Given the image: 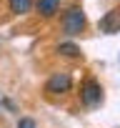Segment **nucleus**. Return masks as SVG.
Returning a JSON list of instances; mask_svg holds the SVG:
<instances>
[{"mask_svg": "<svg viewBox=\"0 0 120 128\" xmlns=\"http://www.w3.org/2000/svg\"><path fill=\"white\" fill-rule=\"evenodd\" d=\"M60 25H63V30H65L70 38L80 35V33L85 30V25H88L85 10H83L80 5H73V8H68V10L63 13V20H60Z\"/></svg>", "mask_w": 120, "mask_h": 128, "instance_id": "1", "label": "nucleus"}, {"mask_svg": "<svg viewBox=\"0 0 120 128\" xmlns=\"http://www.w3.org/2000/svg\"><path fill=\"white\" fill-rule=\"evenodd\" d=\"M70 88H73V76L68 70L53 73L48 78V83H45V93L48 96H65V93H70Z\"/></svg>", "mask_w": 120, "mask_h": 128, "instance_id": "2", "label": "nucleus"}, {"mask_svg": "<svg viewBox=\"0 0 120 128\" xmlns=\"http://www.w3.org/2000/svg\"><path fill=\"white\" fill-rule=\"evenodd\" d=\"M80 100L88 106V108H95L103 103V86L95 80V78H85L83 86H80Z\"/></svg>", "mask_w": 120, "mask_h": 128, "instance_id": "3", "label": "nucleus"}, {"mask_svg": "<svg viewBox=\"0 0 120 128\" xmlns=\"http://www.w3.org/2000/svg\"><path fill=\"white\" fill-rule=\"evenodd\" d=\"M100 33L105 35H113V33H120V10H108L103 18H100Z\"/></svg>", "mask_w": 120, "mask_h": 128, "instance_id": "4", "label": "nucleus"}, {"mask_svg": "<svg viewBox=\"0 0 120 128\" xmlns=\"http://www.w3.org/2000/svg\"><path fill=\"white\" fill-rule=\"evenodd\" d=\"M35 10L43 18H53L60 10V0H35Z\"/></svg>", "mask_w": 120, "mask_h": 128, "instance_id": "5", "label": "nucleus"}, {"mask_svg": "<svg viewBox=\"0 0 120 128\" xmlns=\"http://www.w3.org/2000/svg\"><path fill=\"white\" fill-rule=\"evenodd\" d=\"M33 0H8V8H10V13L13 15H25V13H30L33 10Z\"/></svg>", "mask_w": 120, "mask_h": 128, "instance_id": "6", "label": "nucleus"}, {"mask_svg": "<svg viewBox=\"0 0 120 128\" xmlns=\"http://www.w3.org/2000/svg\"><path fill=\"white\" fill-rule=\"evenodd\" d=\"M63 58H83V50H80V45H75V43H58V48H55Z\"/></svg>", "mask_w": 120, "mask_h": 128, "instance_id": "7", "label": "nucleus"}, {"mask_svg": "<svg viewBox=\"0 0 120 128\" xmlns=\"http://www.w3.org/2000/svg\"><path fill=\"white\" fill-rule=\"evenodd\" d=\"M18 128H38V123L33 118H18Z\"/></svg>", "mask_w": 120, "mask_h": 128, "instance_id": "8", "label": "nucleus"}, {"mask_svg": "<svg viewBox=\"0 0 120 128\" xmlns=\"http://www.w3.org/2000/svg\"><path fill=\"white\" fill-rule=\"evenodd\" d=\"M3 100H5V96H3V90H0V106H3Z\"/></svg>", "mask_w": 120, "mask_h": 128, "instance_id": "9", "label": "nucleus"}]
</instances>
